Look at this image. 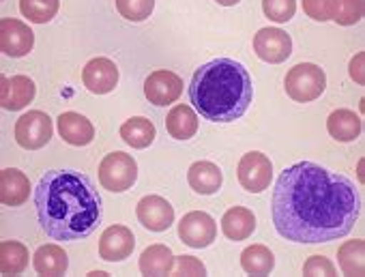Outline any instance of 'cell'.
Returning a JSON list of instances; mask_svg holds the SVG:
<instances>
[{
    "mask_svg": "<svg viewBox=\"0 0 365 277\" xmlns=\"http://www.w3.org/2000/svg\"><path fill=\"white\" fill-rule=\"evenodd\" d=\"M273 226L290 243H331L356 224L361 198L354 183L314 162L288 166L273 189Z\"/></svg>",
    "mask_w": 365,
    "mask_h": 277,
    "instance_id": "6da1fadb",
    "label": "cell"
},
{
    "mask_svg": "<svg viewBox=\"0 0 365 277\" xmlns=\"http://www.w3.org/2000/svg\"><path fill=\"white\" fill-rule=\"evenodd\" d=\"M35 209L41 230L54 241H78L101 221V196L78 170H48L35 187Z\"/></svg>",
    "mask_w": 365,
    "mask_h": 277,
    "instance_id": "7a4b0ae2",
    "label": "cell"
},
{
    "mask_svg": "<svg viewBox=\"0 0 365 277\" xmlns=\"http://www.w3.org/2000/svg\"><path fill=\"white\" fill-rule=\"evenodd\" d=\"M254 99L252 75L235 58H215L196 69L190 82V101L211 122L239 120Z\"/></svg>",
    "mask_w": 365,
    "mask_h": 277,
    "instance_id": "3957f363",
    "label": "cell"
},
{
    "mask_svg": "<svg viewBox=\"0 0 365 277\" xmlns=\"http://www.w3.org/2000/svg\"><path fill=\"white\" fill-rule=\"evenodd\" d=\"M284 86H286V95L292 101L309 103V101H316L324 93L327 75L314 63H299L286 73Z\"/></svg>",
    "mask_w": 365,
    "mask_h": 277,
    "instance_id": "277c9868",
    "label": "cell"
},
{
    "mask_svg": "<svg viewBox=\"0 0 365 277\" xmlns=\"http://www.w3.org/2000/svg\"><path fill=\"white\" fill-rule=\"evenodd\" d=\"M138 181V164L131 155L114 151L106 155L99 164V183L112 194H123L131 189Z\"/></svg>",
    "mask_w": 365,
    "mask_h": 277,
    "instance_id": "5b68a950",
    "label": "cell"
},
{
    "mask_svg": "<svg viewBox=\"0 0 365 277\" xmlns=\"http://www.w3.org/2000/svg\"><path fill=\"white\" fill-rule=\"evenodd\" d=\"M54 135L52 118L41 110H31L22 114L16 122V142L26 151L43 149Z\"/></svg>",
    "mask_w": 365,
    "mask_h": 277,
    "instance_id": "8992f818",
    "label": "cell"
},
{
    "mask_svg": "<svg viewBox=\"0 0 365 277\" xmlns=\"http://www.w3.org/2000/svg\"><path fill=\"white\" fill-rule=\"evenodd\" d=\"M237 177L245 192L262 194L264 189H269V185L273 181V164H271L269 155H264L260 151H250L241 157Z\"/></svg>",
    "mask_w": 365,
    "mask_h": 277,
    "instance_id": "52a82bcc",
    "label": "cell"
},
{
    "mask_svg": "<svg viewBox=\"0 0 365 277\" xmlns=\"http://www.w3.org/2000/svg\"><path fill=\"white\" fill-rule=\"evenodd\" d=\"M178 236L187 247L205 249L211 247L217 239V224L215 219L205 211H192L182 215L178 221Z\"/></svg>",
    "mask_w": 365,
    "mask_h": 277,
    "instance_id": "ba28073f",
    "label": "cell"
},
{
    "mask_svg": "<svg viewBox=\"0 0 365 277\" xmlns=\"http://www.w3.org/2000/svg\"><path fill=\"white\" fill-rule=\"evenodd\" d=\"M254 52L260 61L279 65L292 54V39L282 28H260L254 35Z\"/></svg>",
    "mask_w": 365,
    "mask_h": 277,
    "instance_id": "9c48e42d",
    "label": "cell"
},
{
    "mask_svg": "<svg viewBox=\"0 0 365 277\" xmlns=\"http://www.w3.org/2000/svg\"><path fill=\"white\" fill-rule=\"evenodd\" d=\"M35 46V33L29 24L16 18L0 20V50L11 58L26 56Z\"/></svg>",
    "mask_w": 365,
    "mask_h": 277,
    "instance_id": "30bf717a",
    "label": "cell"
},
{
    "mask_svg": "<svg viewBox=\"0 0 365 277\" xmlns=\"http://www.w3.org/2000/svg\"><path fill=\"white\" fill-rule=\"evenodd\" d=\"M144 95L157 108L172 105L182 95V80L174 71L157 69L144 80Z\"/></svg>",
    "mask_w": 365,
    "mask_h": 277,
    "instance_id": "8fae6325",
    "label": "cell"
},
{
    "mask_svg": "<svg viewBox=\"0 0 365 277\" xmlns=\"http://www.w3.org/2000/svg\"><path fill=\"white\" fill-rule=\"evenodd\" d=\"M138 221L150 232H163L174 224V207L157 194L144 196L135 207Z\"/></svg>",
    "mask_w": 365,
    "mask_h": 277,
    "instance_id": "7c38bea8",
    "label": "cell"
},
{
    "mask_svg": "<svg viewBox=\"0 0 365 277\" xmlns=\"http://www.w3.org/2000/svg\"><path fill=\"white\" fill-rule=\"evenodd\" d=\"M82 82L93 95H108L118 84V67L106 56H97L86 63L82 71Z\"/></svg>",
    "mask_w": 365,
    "mask_h": 277,
    "instance_id": "4fadbf2b",
    "label": "cell"
},
{
    "mask_svg": "<svg viewBox=\"0 0 365 277\" xmlns=\"http://www.w3.org/2000/svg\"><path fill=\"white\" fill-rule=\"evenodd\" d=\"M37 95V86L29 75L0 78V105L9 112L24 110Z\"/></svg>",
    "mask_w": 365,
    "mask_h": 277,
    "instance_id": "5bb4252c",
    "label": "cell"
},
{
    "mask_svg": "<svg viewBox=\"0 0 365 277\" xmlns=\"http://www.w3.org/2000/svg\"><path fill=\"white\" fill-rule=\"evenodd\" d=\"M135 247V236L127 226L114 224L103 230L99 239V256L108 262H120L131 256Z\"/></svg>",
    "mask_w": 365,
    "mask_h": 277,
    "instance_id": "9a60e30c",
    "label": "cell"
},
{
    "mask_svg": "<svg viewBox=\"0 0 365 277\" xmlns=\"http://www.w3.org/2000/svg\"><path fill=\"white\" fill-rule=\"evenodd\" d=\"M56 122H58L61 137L71 147H86V145H91L95 140L93 122L86 116L78 114V112H63L56 118Z\"/></svg>",
    "mask_w": 365,
    "mask_h": 277,
    "instance_id": "2e32d148",
    "label": "cell"
},
{
    "mask_svg": "<svg viewBox=\"0 0 365 277\" xmlns=\"http://www.w3.org/2000/svg\"><path fill=\"white\" fill-rule=\"evenodd\" d=\"M31 196V181L18 168L0 172V202L5 207H22Z\"/></svg>",
    "mask_w": 365,
    "mask_h": 277,
    "instance_id": "e0dca14e",
    "label": "cell"
},
{
    "mask_svg": "<svg viewBox=\"0 0 365 277\" xmlns=\"http://www.w3.org/2000/svg\"><path fill=\"white\" fill-rule=\"evenodd\" d=\"M187 183L190 187L200 196H213L220 192L224 183V174L217 164L213 162H196L187 170Z\"/></svg>",
    "mask_w": 365,
    "mask_h": 277,
    "instance_id": "ac0fdd59",
    "label": "cell"
},
{
    "mask_svg": "<svg viewBox=\"0 0 365 277\" xmlns=\"http://www.w3.org/2000/svg\"><path fill=\"white\" fill-rule=\"evenodd\" d=\"M361 129H363L361 116L348 108L333 110L327 118V131L337 142H354L361 135Z\"/></svg>",
    "mask_w": 365,
    "mask_h": 277,
    "instance_id": "d6986e66",
    "label": "cell"
},
{
    "mask_svg": "<svg viewBox=\"0 0 365 277\" xmlns=\"http://www.w3.org/2000/svg\"><path fill=\"white\" fill-rule=\"evenodd\" d=\"M198 127H200L198 114L187 103L174 105L165 116V129L174 140H190V137L198 133Z\"/></svg>",
    "mask_w": 365,
    "mask_h": 277,
    "instance_id": "ffe728a7",
    "label": "cell"
},
{
    "mask_svg": "<svg viewBox=\"0 0 365 277\" xmlns=\"http://www.w3.org/2000/svg\"><path fill=\"white\" fill-rule=\"evenodd\" d=\"M256 230V215L245 207H232L222 217V232L230 241H245Z\"/></svg>",
    "mask_w": 365,
    "mask_h": 277,
    "instance_id": "44dd1931",
    "label": "cell"
},
{
    "mask_svg": "<svg viewBox=\"0 0 365 277\" xmlns=\"http://www.w3.org/2000/svg\"><path fill=\"white\" fill-rule=\"evenodd\" d=\"M33 266L39 275H48V277H56V275H65L67 266H69V258L67 251L61 245H41L35 256H33Z\"/></svg>",
    "mask_w": 365,
    "mask_h": 277,
    "instance_id": "7402d4cb",
    "label": "cell"
},
{
    "mask_svg": "<svg viewBox=\"0 0 365 277\" xmlns=\"http://www.w3.org/2000/svg\"><path fill=\"white\" fill-rule=\"evenodd\" d=\"M155 135H157V129L155 125L144 118V116H133L129 120H125L120 125V137H123V142L129 145L131 149H148L155 140Z\"/></svg>",
    "mask_w": 365,
    "mask_h": 277,
    "instance_id": "603a6c76",
    "label": "cell"
},
{
    "mask_svg": "<svg viewBox=\"0 0 365 277\" xmlns=\"http://www.w3.org/2000/svg\"><path fill=\"white\" fill-rule=\"evenodd\" d=\"M174 254L168 245H150L140 256V273L142 275H172L174 271Z\"/></svg>",
    "mask_w": 365,
    "mask_h": 277,
    "instance_id": "cb8c5ba5",
    "label": "cell"
},
{
    "mask_svg": "<svg viewBox=\"0 0 365 277\" xmlns=\"http://www.w3.org/2000/svg\"><path fill=\"white\" fill-rule=\"evenodd\" d=\"M31 260L29 247L20 241H3L0 243V273L3 275H20L26 271Z\"/></svg>",
    "mask_w": 365,
    "mask_h": 277,
    "instance_id": "d4e9b609",
    "label": "cell"
},
{
    "mask_svg": "<svg viewBox=\"0 0 365 277\" xmlns=\"http://www.w3.org/2000/svg\"><path fill=\"white\" fill-rule=\"evenodd\" d=\"M363 258H365V243L361 239L346 241L337 249V264H339L344 275L361 277L365 273V260Z\"/></svg>",
    "mask_w": 365,
    "mask_h": 277,
    "instance_id": "484cf974",
    "label": "cell"
},
{
    "mask_svg": "<svg viewBox=\"0 0 365 277\" xmlns=\"http://www.w3.org/2000/svg\"><path fill=\"white\" fill-rule=\"evenodd\" d=\"M241 266L250 275H269L275 268V256L267 245H250L241 254Z\"/></svg>",
    "mask_w": 365,
    "mask_h": 277,
    "instance_id": "4316f807",
    "label": "cell"
},
{
    "mask_svg": "<svg viewBox=\"0 0 365 277\" xmlns=\"http://www.w3.org/2000/svg\"><path fill=\"white\" fill-rule=\"evenodd\" d=\"M61 0H20V14L33 24H48L56 18Z\"/></svg>",
    "mask_w": 365,
    "mask_h": 277,
    "instance_id": "83f0119b",
    "label": "cell"
},
{
    "mask_svg": "<svg viewBox=\"0 0 365 277\" xmlns=\"http://www.w3.org/2000/svg\"><path fill=\"white\" fill-rule=\"evenodd\" d=\"M365 11L363 0H333L331 3V20L339 26H352L361 22Z\"/></svg>",
    "mask_w": 365,
    "mask_h": 277,
    "instance_id": "f1b7e54d",
    "label": "cell"
},
{
    "mask_svg": "<svg viewBox=\"0 0 365 277\" xmlns=\"http://www.w3.org/2000/svg\"><path fill=\"white\" fill-rule=\"evenodd\" d=\"M116 9L129 22H144L155 9V0H116Z\"/></svg>",
    "mask_w": 365,
    "mask_h": 277,
    "instance_id": "f546056e",
    "label": "cell"
},
{
    "mask_svg": "<svg viewBox=\"0 0 365 277\" xmlns=\"http://www.w3.org/2000/svg\"><path fill=\"white\" fill-rule=\"evenodd\" d=\"M262 11L269 20L286 24L297 14V0H262Z\"/></svg>",
    "mask_w": 365,
    "mask_h": 277,
    "instance_id": "4dcf8cb0",
    "label": "cell"
},
{
    "mask_svg": "<svg viewBox=\"0 0 365 277\" xmlns=\"http://www.w3.org/2000/svg\"><path fill=\"white\" fill-rule=\"evenodd\" d=\"M172 275H207V266L202 260L194 258V256H180L174 262V271Z\"/></svg>",
    "mask_w": 365,
    "mask_h": 277,
    "instance_id": "1f68e13d",
    "label": "cell"
},
{
    "mask_svg": "<svg viewBox=\"0 0 365 277\" xmlns=\"http://www.w3.org/2000/svg\"><path fill=\"white\" fill-rule=\"evenodd\" d=\"M303 11L307 18L316 22H329L331 20V3L333 0H301Z\"/></svg>",
    "mask_w": 365,
    "mask_h": 277,
    "instance_id": "d6a6232c",
    "label": "cell"
},
{
    "mask_svg": "<svg viewBox=\"0 0 365 277\" xmlns=\"http://www.w3.org/2000/svg\"><path fill=\"white\" fill-rule=\"evenodd\" d=\"M335 273H337L335 271V264L329 258H324V256H312L303 264V275H307V277H314V275H327V277H331Z\"/></svg>",
    "mask_w": 365,
    "mask_h": 277,
    "instance_id": "836d02e7",
    "label": "cell"
},
{
    "mask_svg": "<svg viewBox=\"0 0 365 277\" xmlns=\"http://www.w3.org/2000/svg\"><path fill=\"white\" fill-rule=\"evenodd\" d=\"M363 52H359L352 61H350V78L356 82V84H363Z\"/></svg>",
    "mask_w": 365,
    "mask_h": 277,
    "instance_id": "e575fe53",
    "label": "cell"
},
{
    "mask_svg": "<svg viewBox=\"0 0 365 277\" xmlns=\"http://www.w3.org/2000/svg\"><path fill=\"white\" fill-rule=\"evenodd\" d=\"M239 3H241V0H217V5H222V7H235Z\"/></svg>",
    "mask_w": 365,
    "mask_h": 277,
    "instance_id": "d590c367",
    "label": "cell"
}]
</instances>
